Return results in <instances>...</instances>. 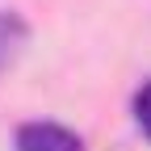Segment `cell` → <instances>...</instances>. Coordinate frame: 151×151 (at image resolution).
I'll return each mask as SVG.
<instances>
[{
  "label": "cell",
  "mask_w": 151,
  "mask_h": 151,
  "mask_svg": "<svg viewBox=\"0 0 151 151\" xmlns=\"http://www.w3.org/2000/svg\"><path fill=\"white\" fill-rule=\"evenodd\" d=\"M17 151H84V139L59 122H21L13 134Z\"/></svg>",
  "instance_id": "cell-1"
},
{
  "label": "cell",
  "mask_w": 151,
  "mask_h": 151,
  "mask_svg": "<svg viewBox=\"0 0 151 151\" xmlns=\"http://www.w3.org/2000/svg\"><path fill=\"white\" fill-rule=\"evenodd\" d=\"M25 42H29L25 17L13 9H0V76H4V67H13V59L25 50Z\"/></svg>",
  "instance_id": "cell-2"
},
{
  "label": "cell",
  "mask_w": 151,
  "mask_h": 151,
  "mask_svg": "<svg viewBox=\"0 0 151 151\" xmlns=\"http://www.w3.org/2000/svg\"><path fill=\"white\" fill-rule=\"evenodd\" d=\"M130 113H134V122H139V130L151 139V80L134 92V101H130Z\"/></svg>",
  "instance_id": "cell-3"
}]
</instances>
